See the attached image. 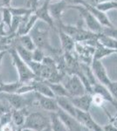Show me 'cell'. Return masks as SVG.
Instances as JSON below:
<instances>
[{
  "label": "cell",
  "mask_w": 117,
  "mask_h": 131,
  "mask_svg": "<svg viewBox=\"0 0 117 131\" xmlns=\"http://www.w3.org/2000/svg\"><path fill=\"white\" fill-rule=\"evenodd\" d=\"M49 28L50 27L43 28L40 25H38L36 24V25L33 27V29L31 31L29 34L31 36L38 48H40V49L44 51H47L54 56H60L59 55V53H60L59 50L54 48L50 43V40H49Z\"/></svg>",
  "instance_id": "6da1fadb"
},
{
  "label": "cell",
  "mask_w": 117,
  "mask_h": 131,
  "mask_svg": "<svg viewBox=\"0 0 117 131\" xmlns=\"http://www.w3.org/2000/svg\"><path fill=\"white\" fill-rule=\"evenodd\" d=\"M8 52H10V56H12V63H13V66L16 68L18 75V81L21 83H28V82L33 81L34 79H37L36 75L31 70L28 64L20 58L17 50L13 46H12V47L10 48Z\"/></svg>",
  "instance_id": "7a4b0ae2"
},
{
  "label": "cell",
  "mask_w": 117,
  "mask_h": 131,
  "mask_svg": "<svg viewBox=\"0 0 117 131\" xmlns=\"http://www.w3.org/2000/svg\"><path fill=\"white\" fill-rule=\"evenodd\" d=\"M69 9H74L80 12L83 21L85 22L89 31L95 33H101L104 26L89 10L83 5H69Z\"/></svg>",
  "instance_id": "3957f363"
},
{
  "label": "cell",
  "mask_w": 117,
  "mask_h": 131,
  "mask_svg": "<svg viewBox=\"0 0 117 131\" xmlns=\"http://www.w3.org/2000/svg\"><path fill=\"white\" fill-rule=\"evenodd\" d=\"M62 83L66 86L70 97H77L87 94L86 86L83 84L81 79L77 74H69L65 76Z\"/></svg>",
  "instance_id": "277c9868"
},
{
  "label": "cell",
  "mask_w": 117,
  "mask_h": 131,
  "mask_svg": "<svg viewBox=\"0 0 117 131\" xmlns=\"http://www.w3.org/2000/svg\"><path fill=\"white\" fill-rule=\"evenodd\" d=\"M49 122L40 113H31L26 116L23 128H28L35 131H43L47 128Z\"/></svg>",
  "instance_id": "5b68a950"
},
{
  "label": "cell",
  "mask_w": 117,
  "mask_h": 131,
  "mask_svg": "<svg viewBox=\"0 0 117 131\" xmlns=\"http://www.w3.org/2000/svg\"><path fill=\"white\" fill-rule=\"evenodd\" d=\"M56 113L68 131H87L88 130V128H85V127L78 121L77 118L71 115L70 114L67 113V112H65L61 108H59Z\"/></svg>",
  "instance_id": "8992f818"
},
{
  "label": "cell",
  "mask_w": 117,
  "mask_h": 131,
  "mask_svg": "<svg viewBox=\"0 0 117 131\" xmlns=\"http://www.w3.org/2000/svg\"><path fill=\"white\" fill-rule=\"evenodd\" d=\"M49 5H50V1L44 0V3L40 6H38L37 9L35 10L34 13L38 17L39 20H41L42 22L48 25L51 28H54L55 31H57L55 21L52 15H51L50 10H49Z\"/></svg>",
  "instance_id": "52a82bcc"
},
{
  "label": "cell",
  "mask_w": 117,
  "mask_h": 131,
  "mask_svg": "<svg viewBox=\"0 0 117 131\" xmlns=\"http://www.w3.org/2000/svg\"><path fill=\"white\" fill-rule=\"evenodd\" d=\"M91 67H92V70L93 73H94L95 78L99 81L100 83L103 84L105 86H108V84L112 81L108 77L106 67H104L102 61L99 60H93V59Z\"/></svg>",
  "instance_id": "ba28073f"
},
{
  "label": "cell",
  "mask_w": 117,
  "mask_h": 131,
  "mask_svg": "<svg viewBox=\"0 0 117 131\" xmlns=\"http://www.w3.org/2000/svg\"><path fill=\"white\" fill-rule=\"evenodd\" d=\"M70 99L76 108L84 112H89V109L93 105V94L89 93L77 97H70Z\"/></svg>",
  "instance_id": "9c48e42d"
},
{
  "label": "cell",
  "mask_w": 117,
  "mask_h": 131,
  "mask_svg": "<svg viewBox=\"0 0 117 131\" xmlns=\"http://www.w3.org/2000/svg\"><path fill=\"white\" fill-rule=\"evenodd\" d=\"M38 20H39V18H38V17L36 16L34 12L29 14V15L25 16L19 29L17 31V35L20 36V35L29 34L31 32V31L33 29V27L37 24Z\"/></svg>",
  "instance_id": "30bf717a"
},
{
  "label": "cell",
  "mask_w": 117,
  "mask_h": 131,
  "mask_svg": "<svg viewBox=\"0 0 117 131\" xmlns=\"http://www.w3.org/2000/svg\"><path fill=\"white\" fill-rule=\"evenodd\" d=\"M36 96L39 101V106L46 111H48L50 113L52 112H57L59 109V107L57 102L56 98H52V97H47L41 95L39 94L36 93Z\"/></svg>",
  "instance_id": "8fae6325"
},
{
  "label": "cell",
  "mask_w": 117,
  "mask_h": 131,
  "mask_svg": "<svg viewBox=\"0 0 117 131\" xmlns=\"http://www.w3.org/2000/svg\"><path fill=\"white\" fill-rule=\"evenodd\" d=\"M3 96L8 101L9 105L13 109H24L27 105V100L18 94H3Z\"/></svg>",
  "instance_id": "7c38bea8"
},
{
  "label": "cell",
  "mask_w": 117,
  "mask_h": 131,
  "mask_svg": "<svg viewBox=\"0 0 117 131\" xmlns=\"http://www.w3.org/2000/svg\"><path fill=\"white\" fill-rule=\"evenodd\" d=\"M59 38L60 39L61 49L63 52H72L75 49L76 41L72 36L68 35L60 29H58Z\"/></svg>",
  "instance_id": "4fadbf2b"
},
{
  "label": "cell",
  "mask_w": 117,
  "mask_h": 131,
  "mask_svg": "<svg viewBox=\"0 0 117 131\" xmlns=\"http://www.w3.org/2000/svg\"><path fill=\"white\" fill-rule=\"evenodd\" d=\"M69 5H67L64 0H60L59 2L56 3H52L49 5V10L52 17L54 18L55 22L61 20V17H62L63 12L67 9H69Z\"/></svg>",
  "instance_id": "5bb4252c"
},
{
  "label": "cell",
  "mask_w": 117,
  "mask_h": 131,
  "mask_svg": "<svg viewBox=\"0 0 117 131\" xmlns=\"http://www.w3.org/2000/svg\"><path fill=\"white\" fill-rule=\"evenodd\" d=\"M83 6H85V7H86L87 9H88L89 12H90L91 13L97 18V20L99 21L103 26H108V27L114 26V25L111 23V21L109 20V18H108V16L106 15L105 12H101V10H100L99 9H97L96 6L88 5V4H87L86 2L84 3Z\"/></svg>",
  "instance_id": "9a60e30c"
},
{
  "label": "cell",
  "mask_w": 117,
  "mask_h": 131,
  "mask_svg": "<svg viewBox=\"0 0 117 131\" xmlns=\"http://www.w3.org/2000/svg\"><path fill=\"white\" fill-rule=\"evenodd\" d=\"M31 83L33 84V88H34V92H36L37 94H39L44 96L55 98L54 92H52L51 88L46 81H43L41 80L34 79L33 81H31Z\"/></svg>",
  "instance_id": "2e32d148"
},
{
  "label": "cell",
  "mask_w": 117,
  "mask_h": 131,
  "mask_svg": "<svg viewBox=\"0 0 117 131\" xmlns=\"http://www.w3.org/2000/svg\"><path fill=\"white\" fill-rule=\"evenodd\" d=\"M76 118L80 123L82 124L85 128H87L90 131H93V128H94L95 124L97 123L93 119V117L91 116L89 112H84L81 111L80 109H76Z\"/></svg>",
  "instance_id": "e0dca14e"
},
{
  "label": "cell",
  "mask_w": 117,
  "mask_h": 131,
  "mask_svg": "<svg viewBox=\"0 0 117 131\" xmlns=\"http://www.w3.org/2000/svg\"><path fill=\"white\" fill-rule=\"evenodd\" d=\"M93 94H100L102 98L105 100V101H108V102L112 103L114 107L117 106V103L114 97L112 96L110 91L108 90V86L103 85L101 83H96L95 85L93 86Z\"/></svg>",
  "instance_id": "ac0fdd59"
},
{
  "label": "cell",
  "mask_w": 117,
  "mask_h": 131,
  "mask_svg": "<svg viewBox=\"0 0 117 131\" xmlns=\"http://www.w3.org/2000/svg\"><path fill=\"white\" fill-rule=\"evenodd\" d=\"M58 102V105L59 108H61L67 113L70 114L71 115H73L75 117L76 116V107L73 105V103L72 102L70 97L67 96H62V97H55Z\"/></svg>",
  "instance_id": "d6986e66"
},
{
  "label": "cell",
  "mask_w": 117,
  "mask_h": 131,
  "mask_svg": "<svg viewBox=\"0 0 117 131\" xmlns=\"http://www.w3.org/2000/svg\"><path fill=\"white\" fill-rule=\"evenodd\" d=\"M98 35H99V33L93 32V31H89L88 29L86 30V29L82 28L81 25H79V30L76 35L73 37V39L76 42H86L98 39Z\"/></svg>",
  "instance_id": "ffe728a7"
},
{
  "label": "cell",
  "mask_w": 117,
  "mask_h": 131,
  "mask_svg": "<svg viewBox=\"0 0 117 131\" xmlns=\"http://www.w3.org/2000/svg\"><path fill=\"white\" fill-rule=\"evenodd\" d=\"M12 46L17 50L18 55L20 56V58L22 59L25 62L28 63L30 61L33 60V51H30L28 49H26V48H25L22 45H20V44L18 43L17 39L13 41Z\"/></svg>",
  "instance_id": "44dd1931"
},
{
  "label": "cell",
  "mask_w": 117,
  "mask_h": 131,
  "mask_svg": "<svg viewBox=\"0 0 117 131\" xmlns=\"http://www.w3.org/2000/svg\"><path fill=\"white\" fill-rule=\"evenodd\" d=\"M113 53H114V50L105 47V46H102L99 41L97 40L96 45H95L94 52H93V60H101L103 58H105V57H107Z\"/></svg>",
  "instance_id": "7402d4cb"
},
{
  "label": "cell",
  "mask_w": 117,
  "mask_h": 131,
  "mask_svg": "<svg viewBox=\"0 0 117 131\" xmlns=\"http://www.w3.org/2000/svg\"><path fill=\"white\" fill-rule=\"evenodd\" d=\"M23 83L18 81L12 83H4L0 81V93L2 94H17Z\"/></svg>",
  "instance_id": "603a6c76"
},
{
  "label": "cell",
  "mask_w": 117,
  "mask_h": 131,
  "mask_svg": "<svg viewBox=\"0 0 117 131\" xmlns=\"http://www.w3.org/2000/svg\"><path fill=\"white\" fill-rule=\"evenodd\" d=\"M50 123L52 131H68L56 112H52L50 114Z\"/></svg>",
  "instance_id": "cb8c5ba5"
},
{
  "label": "cell",
  "mask_w": 117,
  "mask_h": 131,
  "mask_svg": "<svg viewBox=\"0 0 117 131\" xmlns=\"http://www.w3.org/2000/svg\"><path fill=\"white\" fill-rule=\"evenodd\" d=\"M98 41L107 48H109V49L112 50L117 49V39H114V38L109 37V36H107L103 34V33H99Z\"/></svg>",
  "instance_id": "d4e9b609"
},
{
  "label": "cell",
  "mask_w": 117,
  "mask_h": 131,
  "mask_svg": "<svg viewBox=\"0 0 117 131\" xmlns=\"http://www.w3.org/2000/svg\"><path fill=\"white\" fill-rule=\"evenodd\" d=\"M46 82L48 84L52 91L54 92L55 97H62V96L70 97L69 93L67 92V88H66V86H64L63 83H60V82L59 83H51V82H47V81Z\"/></svg>",
  "instance_id": "484cf974"
},
{
  "label": "cell",
  "mask_w": 117,
  "mask_h": 131,
  "mask_svg": "<svg viewBox=\"0 0 117 131\" xmlns=\"http://www.w3.org/2000/svg\"><path fill=\"white\" fill-rule=\"evenodd\" d=\"M17 40H18V42L20 45H22L25 48H26V49L30 51H34L37 48L33 38H31V36L30 34L18 36L17 37Z\"/></svg>",
  "instance_id": "4316f807"
},
{
  "label": "cell",
  "mask_w": 117,
  "mask_h": 131,
  "mask_svg": "<svg viewBox=\"0 0 117 131\" xmlns=\"http://www.w3.org/2000/svg\"><path fill=\"white\" fill-rule=\"evenodd\" d=\"M24 109H13L12 111V123L17 127H23L25 124L26 116L24 114Z\"/></svg>",
  "instance_id": "83f0119b"
},
{
  "label": "cell",
  "mask_w": 117,
  "mask_h": 131,
  "mask_svg": "<svg viewBox=\"0 0 117 131\" xmlns=\"http://www.w3.org/2000/svg\"><path fill=\"white\" fill-rule=\"evenodd\" d=\"M13 15L12 14L9 7H3L1 8V22H3L6 26L10 30V25H12Z\"/></svg>",
  "instance_id": "f1b7e54d"
},
{
  "label": "cell",
  "mask_w": 117,
  "mask_h": 131,
  "mask_svg": "<svg viewBox=\"0 0 117 131\" xmlns=\"http://www.w3.org/2000/svg\"><path fill=\"white\" fill-rule=\"evenodd\" d=\"M9 8L12 15L18 17H25L35 12L33 9L28 7H12V6H10Z\"/></svg>",
  "instance_id": "f546056e"
},
{
  "label": "cell",
  "mask_w": 117,
  "mask_h": 131,
  "mask_svg": "<svg viewBox=\"0 0 117 131\" xmlns=\"http://www.w3.org/2000/svg\"><path fill=\"white\" fill-rule=\"evenodd\" d=\"M95 6H96L97 9H99L103 12H108V10H117V0H109V1L98 4Z\"/></svg>",
  "instance_id": "4dcf8cb0"
},
{
  "label": "cell",
  "mask_w": 117,
  "mask_h": 131,
  "mask_svg": "<svg viewBox=\"0 0 117 131\" xmlns=\"http://www.w3.org/2000/svg\"><path fill=\"white\" fill-rule=\"evenodd\" d=\"M28 66L31 68V70L33 72V73L36 75V77H39L40 76V73H41L42 68H43V64L40 62H36L34 60H31L30 62L27 63Z\"/></svg>",
  "instance_id": "1f68e13d"
},
{
  "label": "cell",
  "mask_w": 117,
  "mask_h": 131,
  "mask_svg": "<svg viewBox=\"0 0 117 131\" xmlns=\"http://www.w3.org/2000/svg\"><path fill=\"white\" fill-rule=\"evenodd\" d=\"M45 57H46V54H45L44 50L37 47L34 51H33V60L36 61V62L42 63Z\"/></svg>",
  "instance_id": "d6a6232c"
},
{
  "label": "cell",
  "mask_w": 117,
  "mask_h": 131,
  "mask_svg": "<svg viewBox=\"0 0 117 131\" xmlns=\"http://www.w3.org/2000/svg\"><path fill=\"white\" fill-rule=\"evenodd\" d=\"M10 122H12V111H10L0 116V128H2L6 124L10 123Z\"/></svg>",
  "instance_id": "836d02e7"
},
{
  "label": "cell",
  "mask_w": 117,
  "mask_h": 131,
  "mask_svg": "<svg viewBox=\"0 0 117 131\" xmlns=\"http://www.w3.org/2000/svg\"><path fill=\"white\" fill-rule=\"evenodd\" d=\"M103 34L109 36V37L114 38L117 39V28H115L114 26L113 27H108V26H104L102 32Z\"/></svg>",
  "instance_id": "e575fe53"
},
{
  "label": "cell",
  "mask_w": 117,
  "mask_h": 131,
  "mask_svg": "<svg viewBox=\"0 0 117 131\" xmlns=\"http://www.w3.org/2000/svg\"><path fill=\"white\" fill-rule=\"evenodd\" d=\"M107 86H108V90L110 91V93H111L112 96L114 97V99L115 100L117 103V81H112Z\"/></svg>",
  "instance_id": "d590c367"
},
{
  "label": "cell",
  "mask_w": 117,
  "mask_h": 131,
  "mask_svg": "<svg viewBox=\"0 0 117 131\" xmlns=\"http://www.w3.org/2000/svg\"><path fill=\"white\" fill-rule=\"evenodd\" d=\"M105 100L98 94H93V104L96 106H101Z\"/></svg>",
  "instance_id": "8d00e7d4"
},
{
  "label": "cell",
  "mask_w": 117,
  "mask_h": 131,
  "mask_svg": "<svg viewBox=\"0 0 117 131\" xmlns=\"http://www.w3.org/2000/svg\"><path fill=\"white\" fill-rule=\"evenodd\" d=\"M115 107H116V114H115V115H114V116L110 115L108 113L107 109H106L105 107H104V110H105L106 114H107L108 116V119H109V122H111L113 125H114L117 128V106H115Z\"/></svg>",
  "instance_id": "74e56055"
},
{
  "label": "cell",
  "mask_w": 117,
  "mask_h": 131,
  "mask_svg": "<svg viewBox=\"0 0 117 131\" xmlns=\"http://www.w3.org/2000/svg\"><path fill=\"white\" fill-rule=\"evenodd\" d=\"M10 106H7V105H5L3 102L0 101V116H2L5 114L8 113V112L10 111Z\"/></svg>",
  "instance_id": "f35d334b"
},
{
  "label": "cell",
  "mask_w": 117,
  "mask_h": 131,
  "mask_svg": "<svg viewBox=\"0 0 117 131\" xmlns=\"http://www.w3.org/2000/svg\"><path fill=\"white\" fill-rule=\"evenodd\" d=\"M40 1V0H28L27 1V6L26 7L28 8H31V9H33V10H36L37 9V7L39 5V2Z\"/></svg>",
  "instance_id": "ab89813d"
},
{
  "label": "cell",
  "mask_w": 117,
  "mask_h": 131,
  "mask_svg": "<svg viewBox=\"0 0 117 131\" xmlns=\"http://www.w3.org/2000/svg\"><path fill=\"white\" fill-rule=\"evenodd\" d=\"M69 5H83L85 3L84 0H64Z\"/></svg>",
  "instance_id": "60d3db41"
},
{
  "label": "cell",
  "mask_w": 117,
  "mask_h": 131,
  "mask_svg": "<svg viewBox=\"0 0 117 131\" xmlns=\"http://www.w3.org/2000/svg\"><path fill=\"white\" fill-rule=\"evenodd\" d=\"M102 127L105 131H117V128L114 125H113L111 122H108V123L105 124Z\"/></svg>",
  "instance_id": "b9f144b4"
},
{
  "label": "cell",
  "mask_w": 117,
  "mask_h": 131,
  "mask_svg": "<svg viewBox=\"0 0 117 131\" xmlns=\"http://www.w3.org/2000/svg\"><path fill=\"white\" fill-rule=\"evenodd\" d=\"M0 131H15L12 126V122H10L9 124H6V125L3 126L2 128H0Z\"/></svg>",
  "instance_id": "7bdbcfd3"
},
{
  "label": "cell",
  "mask_w": 117,
  "mask_h": 131,
  "mask_svg": "<svg viewBox=\"0 0 117 131\" xmlns=\"http://www.w3.org/2000/svg\"><path fill=\"white\" fill-rule=\"evenodd\" d=\"M12 0H0V8L3 7H10Z\"/></svg>",
  "instance_id": "ee69618b"
},
{
  "label": "cell",
  "mask_w": 117,
  "mask_h": 131,
  "mask_svg": "<svg viewBox=\"0 0 117 131\" xmlns=\"http://www.w3.org/2000/svg\"><path fill=\"white\" fill-rule=\"evenodd\" d=\"M7 52L8 51H2V52H0V67H1V64H2V60H3L4 57H5V53Z\"/></svg>",
  "instance_id": "f6af8a7d"
},
{
  "label": "cell",
  "mask_w": 117,
  "mask_h": 131,
  "mask_svg": "<svg viewBox=\"0 0 117 131\" xmlns=\"http://www.w3.org/2000/svg\"><path fill=\"white\" fill-rule=\"evenodd\" d=\"M85 2H86L87 4H88V5H96L97 3H96V0H84Z\"/></svg>",
  "instance_id": "bcb514c9"
},
{
  "label": "cell",
  "mask_w": 117,
  "mask_h": 131,
  "mask_svg": "<svg viewBox=\"0 0 117 131\" xmlns=\"http://www.w3.org/2000/svg\"><path fill=\"white\" fill-rule=\"evenodd\" d=\"M107 1H109V0H96V3H97V5H98V4H101V3H103V2H107Z\"/></svg>",
  "instance_id": "7dc6e473"
},
{
  "label": "cell",
  "mask_w": 117,
  "mask_h": 131,
  "mask_svg": "<svg viewBox=\"0 0 117 131\" xmlns=\"http://www.w3.org/2000/svg\"><path fill=\"white\" fill-rule=\"evenodd\" d=\"M22 131H35V130L31 129V128H22Z\"/></svg>",
  "instance_id": "c3c4849f"
},
{
  "label": "cell",
  "mask_w": 117,
  "mask_h": 131,
  "mask_svg": "<svg viewBox=\"0 0 117 131\" xmlns=\"http://www.w3.org/2000/svg\"><path fill=\"white\" fill-rule=\"evenodd\" d=\"M22 128H23V127H18V128L15 131H22Z\"/></svg>",
  "instance_id": "681fc988"
},
{
  "label": "cell",
  "mask_w": 117,
  "mask_h": 131,
  "mask_svg": "<svg viewBox=\"0 0 117 131\" xmlns=\"http://www.w3.org/2000/svg\"><path fill=\"white\" fill-rule=\"evenodd\" d=\"M114 53H116V54H117V49H116V50H114Z\"/></svg>",
  "instance_id": "f907efd6"
},
{
  "label": "cell",
  "mask_w": 117,
  "mask_h": 131,
  "mask_svg": "<svg viewBox=\"0 0 117 131\" xmlns=\"http://www.w3.org/2000/svg\"><path fill=\"white\" fill-rule=\"evenodd\" d=\"M48 1H50V2H51V0H48Z\"/></svg>",
  "instance_id": "816d5d0a"
},
{
  "label": "cell",
  "mask_w": 117,
  "mask_h": 131,
  "mask_svg": "<svg viewBox=\"0 0 117 131\" xmlns=\"http://www.w3.org/2000/svg\"><path fill=\"white\" fill-rule=\"evenodd\" d=\"M88 130H89V129H88ZM88 130H87V131H88Z\"/></svg>",
  "instance_id": "f5cc1de1"
},
{
  "label": "cell",
  "mask_w": 117,
  "mask_h": 131,
  "mask_svg": "<svg viewBox=\"0 0 117 131\" xmlns=\"http://www.w3.org/2000/svg\"><path fill=\"white\" fill-rule=\"evenodd\" d=\"M0 38H1V36H0Z\"/></svg>",
  "instance_id": "db71d44e"
}]
</instances>
